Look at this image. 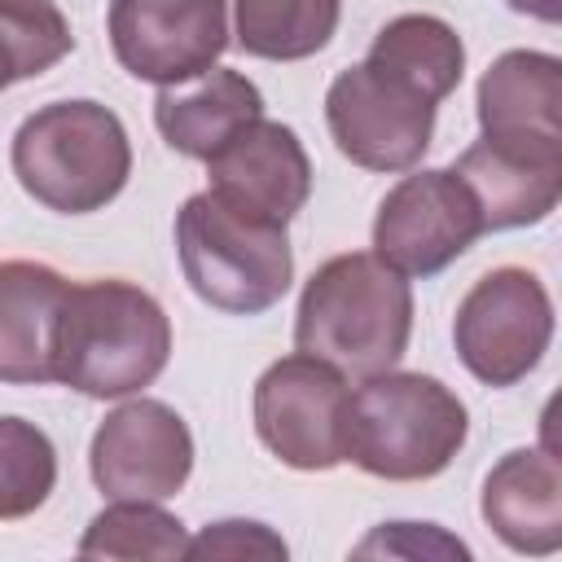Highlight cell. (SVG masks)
<instances>
[{"mask_svg": "<svg viewBox=\"0 0 562 562\" xmlns=\"http://www.w3.org/2000/svg\"><path fill=\"white\" fill-rule=\"evenodd\" d=\"M413 338V290L378 250H347L325 259L294 312V347L369 378L395 369Z\"/></svg>", "mask_w": 562, "mask_h": 562, "instance_id": "1", "label": "cell"}, {"mask_svg": "<svg viewBox=\"0 0 562 562\" xmlns=\"http://www.w3.org/2000/svg\"><path fill=\"white\" fill-rule=\"evenodd\" d=\"M171 360V321L162 303L119 277L70 281L53 382L88 400H123L145 391Z\"/></svg>", "mask_w": 562, "mask_h": 562, "instance_id": "2", "label": "cell"}, {"mask_svg": "<svg viewBox=\"0 0 562 562\" xmlns=\"http://www.w3.org/2000/svg\"><path fill=\"white\" fill-rule=\"evenodd\" d=\"M18 184L57 215H92L110 206L132 176V140L123 119L88 97L48 101L13 132Z\"/></svg>", "mask_w": 562, "mask_h": 562, "instance_id": "3", "label": "cell"}, {"mask_svg": "<svg viewBox=\"0 0 562 562\" xmlns=\"http://www.w3.org/2000/svg\"><path fill=\"white\" fill-rule=\"evenodd\" d=\"M176 255L189 290L228 316H259L277 307L294 281L285 224L250 215L215 189L184 198L176 211Z\"/></svg>", "mask_w": 562, "mask_h": 562, "instance_id": "4", "label": "cell"}, {"mask_svg": "<svg viewBox=\"0 0 562 562\" xmlns=\"http://www.w3.org/2000/svg\"><path fill=\"white\" fill-rule=\"evenodd\" d=\"M470 413L452 386L413 369H382L351 391V461L386 483H422L465 448Z\"/></svg>", "mask_w": 562, "mask_h": 562, "instance_id": "5", "label": "cell"}, {"mask_svg": "<svg viewBox=\"0 0 562 562\" xmlns=\"http://www.w3.org/2000/svg\"><path fill=\"white\" fill-rule=\"evenodd\" d=\"M439 97L413 75L378 61H364L334 75L325 92V123L338 154L364 171H413L435 136Z\"/></svg>", "mask_w": 562, "mask_h": 562, "instance_id": "6", "label": "cell"}, {"mask_svg": "<svg viewBox=\"0 0 562 562\" xmlns=\"http://www.w3.org/2000/svg\"><path fill=\"white\" fill-rule=\"evenodd\" d=\"M255 435L290 470L325 474L351 461V386L321 356L290 351L255 382Z\"/></svg>", "mask_w": 562, "mask_h": 562, "instance_id": "7", "label": "cell"}, {"mask_svg": "<svg viewBox=\"0 0 562 562\" xmlns=\"http://www.w3.org/2000/svg\"><path fill=\"white\" fill-rule=\"evenodd\" d=\"M553 299L531 268L501 263L483 272L452 316V347L457 360L483 386H514L522 382L553 342Z\"/></svg>", "mask_w": 562, "mask_h": 562, "instance_id": "8", "label": "cell"}, {"mask_svg": "<svg viewBox=\"0 0 562 562\" xmlns=\"http://www.w3.org/2000/svg\"><path fill=\"white\" fill-rule=\"evenodd\" d=\"M487 233L483 206L452 167H413L373 215V250L404 277H435Z\"/></svg>", "mask_w": 562, "mask_h": 562, "instance_id": "9", "label": "cell"}, {"mask_svg": "<svg viewBox=\"0 0 562 562\" xmlns=\"http://www.w3.org/2000/svg\"><path fill=\"white\" fill-rule=\"evenodd\" d=\"M105 35L132 79L180 88L220 66L233 35L228 0H110Z\"/></svg>", "mask_w": 562, "mask_h": 562, "instance_id": "10", "label": "cell"}, {"mask_svg": "<svg viewBox=\"0 0 562 562\" xmlns=\"http://www.w3.org/2000/svg\"><path fill=\"white\" fill-rule=\"evenodd\" d=\"M88 474L110 501H171L193 474V435L171 404L136 395L97 426Z\"/></svg>", "mask_w": 562, "mask_h": 562, "instance_id": "11", "label": "cell"}, {"mask_svg": "<svg viewBox=\"0 0 562 562\" xmlns=\"http://www.w3.org/2000/svg\"><path fill=\"white\" fill-rule=\"evenodd\" d=\"M487 145L562 162V57L540 48L501 53L474 92Z\"/></svg>", "mask_w": 562, "mask_h": 562, "instance_id": "12", "label": "cell"}, {"mask_svg": "<svg viewBox=\"0 0 562 562\" xmlns=\"http://www.w3.org/2000/svg\"><path fill=\"white\" fill-rule=\"evenodd\" d=\"M206 189L250 215L290 224L312 198V158L290 123L255 119L206 158Z\"/></svg>", "mask_w": 562, "mask_h": 562, "instance_id": "13", "label": "cell"}, {"mask_svg": "<svg viewBox=\"0 0 562 562\" xmlns=\"http://www.w3.org/2000/svg\"><path fill=\"white\" fill-rule=\"evenodd\" d=\"M479 514L492 536L527 558L562 549V457L544 448H509L483 479Z\"/></svg>", "mask_w": 562, "mask_h": 562, "instance_id": "14", "label": "cell"}, {"mask_svg": "<svg viewBox=\"0 0 562 562\" xmlns=\"http://www.w3.org/2000/svg\"><path fill=\"white\" fill-rule=\"evenodd\" d=\"M70 281L35 259L0 263V378L9 386L53 382L57 329Z\"/></svg>", "mask_w": 562, "mask_h": 562, "instance_id": "15", "label": "cell"}, {"mask_svg": "<svg viewBox=\"0 0 562 562\" xmlns=\"http://www.w3.org/2000/svg\"><path fill=\"white\" fill-rule=\"evenodd\" d=\"M255 119H263V92L255 88V79H246L233 66H215L202 79H189L180 88H158L154 97L158 136L176 154L198 162L220 154Z\"/></svg>", "mask_w": 562, "mask_h": 562, "instance_id": "16", "label": "cell"}, {"mask_svg": "<svg viewBox=\"0 0 562 562\" xmlns=\"http://www.w3.org/2000/svg\"><path fill=\"white\" fill-rule=\"evenodd\" d=\"M452 171L479 198L487 233L531 228V224L549 220L558 211V202H562V162L527 158V154L487 145L483 136L461 149Z\"/></svg>", "mask_w": 562, "mask_h": 562, "instance_id": "17", "label": "cell"}, {"mask_svg": "<svg viewBox=\"0 0 562 562\" xmlns=\"http://www.w3.org/2000/svg\"><path fill=\"white\" fill-rule=\"evenodd\" d=\"M233 44L259 61H303L321 53L342 18V0H228Z\"/></svg>", "mask_w": 562, "mask_h": 562, "instance_id": "18", "label": "cell"}, {"mask_svg": "<svg viewBox=\"0 0 562 562\" xmlns=\"http://www.w3.org/2000/svg\"><path fill=\"white\" fill-rule=\"evenodd\" d=\"M369 57L413 75L422 88H430L439 101L457 92L461 75H465V44L457 35L452 22L435 18V13H400L386 26H378Z\"/></svg>", "mask_w": 562, "mask_h": 562, "instance_id": "19", "label": "cell"}, {"mask_svg": "<svg viewBox=\"0 0 562 562\" xmlns=\"http://www.w3.org/2000/svg\"><path fill=\"white\" fill-rule=\"evenodd\" d=\"M193 536L162 501H110L83 531L79 558H189Z\"/></svg>", "mask_w": 562, "mask_h": 562, "instance_id": "20", "label": "cell"}, {"mask_svg": "<svg viewBox=\"0 0 562 562\" xmlns=\"http://www.w3.org/2000/svg\"><path fill=\"white\" fill-rule=\"evenodd\" d=\"M57 483V448L53 439L22 422L4 417L0 422V518L18 522L35 514Z\"/></svg>", "mask_w": 562, "mask_h": 562, "instance_id": "21", "label": "cell"}, {"mask_svg": "<svg viewBox=\"0 0 562 562\" xmlns=\"http://www.w3.org/2000/svg\"><path fill=\"white\" fill-rule=\"evenodd\" d=\"M0 22H4V53H9L4 83L35 79L75 48L70 22L53 0H0Z\"/></svg>", "mask_w": 562, "mask_h": 562, "instance_id": "22", "label": "cell"}, {"mask_svg": "<svg viewBox=\"0 0 562 562\" xmlns=\"http://www.w3.org/2000/svg\"><path fill=\"white\" fill-rule=\"evenodd\" d=\"M351 553L356 558H373V553H386V558H470V549L457 536H448L439 522H382Z\"/></svg>", "mask_w": 562, "mask_h": 562, "instance_id": "23", "label": "cell"}, {"mask_svg": "<svg viewBox=\"0 0 562 562\" xmlns=\"http://www.w3.org/2000/svg\"><path fill=\"white\" fill-rule=\"evenodd\" d=\"M285 540L255 518H220L193 536L189 558H285Z\"/></svg>", "mask_w": 562, "mask_h": 562, "instance_id": "24", "label": "cell"}, {"mask_svg": "<svg viewBox=\"0 0 562 562\" xmlns=\"http://www.w3.org/2000/svg\"><path fill=\"white\" fill-rule=\"evenodd\" d=\"M536 435H540V448H544V452L562 457V386H558V391L544 400L540 422H536Z\"/></svg>", "mask_w": 562, "mask_h": 562, "instance_id": "25", "label": "cell"}, {"mask_svg": "<svg viewBox=\"0 0 562 562\" xmlns=\"http://www.w3.org/2000/svg\"><path fill=\"white\" fill-rule=\"evenodd\" d=\"M514 13L522 18H536V22H549V26H562V0H505Z\"/></svg>", "mask_w": 562, "mask_h": 562, "instance_id": "26", "label": "cell"}]
</instances>
